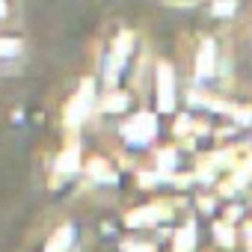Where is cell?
<instances>
[{
  "instance_id": "cell-1",
  "label": "cell",
  "mask_w": 252,
  "mask_h": 252,
  "mask_svg": "<svg viewBox=\"0 0 252 252\" xmlns=\"http://www.w3.org/2000/svg\"><path fill=\"white\" fill-rule=\"evenodd\" d=\"M74 243V225L71 222H65V225H60L57 231H54V237L48 240V246H45V252H68V246Z\"/></svg>"
},
{
  "instance_id": "cell-2",
  "label": "cell",
  "mask_w": 252,
  "mask_h": 252,
  "mask_svg": "<svg viewBox=\"0 0 252 252\" xmlns=\"http://www.w3.org/2000/svg\"><path fill=\"white\" fill-rule=\"evenodd\" d=\"M158 89L163 92L160 98H163V110H169L172 107V92H175V80H172V68L169 65H158Z\"/></svg>"
},
{
  "instance_id": "cell-3",
  "label": "cell",
  "mask_w": 252,
  "mask_h": 252,
  "mask_svg": "<svg viewBox=\"0 0 252 252\" xmlns=\"http://www.w3.org/2000/svg\"><path fill=\"white\" fill-rule=\"evenodd\" d=\"M21 54V42L18 39H0V57H6V60H15Z\"/></svg>"
},
{
  "instance_id": "cell-4",
  "label": "cell",
  "mask_w": 252,
  "mask_h": 252,
  "mask_svg": "<svg viewBox=\"0 0 252 252\" xmlns=\"http://www.w3.org/2000/svg\"><path fill=\"white\" fill-rule=\"evenodd\" d=\"M9 18V3L6 0H0V21H6Z\"/></svg>"
}]
</instances>
